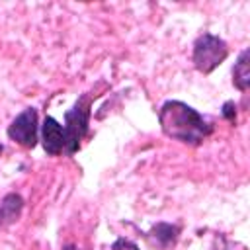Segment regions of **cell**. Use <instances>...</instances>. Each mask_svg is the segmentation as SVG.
<instances>
[{
    "label": "cell",
    "instance_id": "obj_3",
    "mask_svg": "<svg viewBox=\"0 0 250 250\" xmlns=\"http://www.w3.org/2000/svg\"><path fill=\"white\" fill-rule=\"evenodd\" d=\"M227 57H229V47L219 35L203 33L193 43L191 61L193 66L203 74H211Z\"/></svg>",
    "mask_w": 250,
    "mask_h": 250
},
{
    "label": "cell",
    "instance_id": "obj_1",
    "mask_svg": "<svg viewBox=\"0 0 250 250\" xmlns=\"http://www.w3.org/2000/svg\"><path fill=\"white\" fill-rule=\"evenodd\" d=\"M158 121L166 137L191 146L201 145L213 133V125L197 109L178 100H168L162 104Z\"/></svg>",
    "mask_w": 250,
    "mask_h": 250
},
{
    "label": "cell",
    "instance_id": "obj_4",
    "mask_svg": "<svg viewBox=\"0 0 250 250\" xmlns=\"http://www.w3.org/2000/svg\"><path fill=\"white\" fill-rule=\"evenodd\" d=\"M8 137L25 148H33L37 145V111L33 107H25L18 113L8 125Z\"/></svg>",
    "mask_w": 250,
    "mask_h": 250
},
{
    "label": "cell",
    "instance_id": "obj_7",
    "mask_svg": "<svg viewBox=\"0 0 250 250\" xmlns=\"http://www.w3.org/2000/svg\"><path fill=\"white\" fill-rule=\"evenodd\" d=\"M248 57H250V53H248V49H244L238 55V59H236V62L232 66V84L240 92H246L248 86H250V62H248Z\"/></svg>",
    "mask_w": 250,
    "mask_h": 250
},
{
    "label": "cell",
    "instance_id": "obj_2",
    "mask_svg": "<svg viewBox=\"0 0 250 250\" xmlns=\"http://www.w3.org/2000/svg\"><path fill=\"white\" fill-rule=\"evenodd\" d=\"M90 96H80L74 105L64 113V152L74 154L80 148L82 139L88 133V123H90Z\"/></svg>",
    "mask_w": 250,
    "mask_h": 250
},
{
    "label": "cell",
    "instance_id": "obj_8",
    "mask_svg": "<svg viewBox=\"0 0 250 250\" xmlns=\"http://www.w3.org/2000/svg\"><path fill=\"white\" fill-rule=\"evenodd\" d=\"M148 234H150L162 248H166V246H170V244H174V242L178 240L180 227H178V225H170V223H158V225H154V227L150 229Z\"/></svg>",
    "mask_w": 250,
    "mask_h": 250
},
{
    "label": "cell",
    "instance_id": "obj_9",
    "mask_svg": "<svg viewBox=\"0 0 250 250\" xmlns=\"http://www.w3.org/2000/svg\"><path fill=\"white\" fill-rule=\"evenodd\" d=\"M223 117L227 121L234 123V119H236V104L234 102H225V105H223Z\"/></svg>",
    "mask_w": 250,
    "mask_h": 250
},
{
    "label": "cell",
    "instance_id": "obj_10",
    "mask_svg": "<svg viewBox=\"0 0 250 250\" xmlns=\"http://www.w3.org/2000/svg\"><path fill=\"white\" fill-rule=\"evenodd\" d=\"M0 152H2V146H0Z\"/></svg>",
    "mask_w": 250,
    "mask_h": 250
},
{
    "label": "cell",
    "instance_id": "obj_5",
    "mask_svg": "<svg viewBox=\"0 0 250 250\" xmlns=\"http://www.w3.org/2000/svg\"><path fill=\"white\" fill-rule=\"evenodd\" d=\"M41 135H43V148L47 154L57 156L64 150V129L55 117H51V115L45 117Z\"/></svg>",
    "mask_w": 250,
    "mask_h": 250
},
{
    "label": "cell",
    "instance_id": "obj_6",
    "mask_svg": "<svg viewBox=\"0 0 250 250\" xmlns=\"http://www.w3.org/2000/svg\"><path fill=\"white\" fill-rule=\"evenodd\" d=\"M23 199L18 193H8L0 203V225H12L21 217Z\"/></svg>",
    "mask_w": 250,
    "mask_h": 250
}]
</instances>
